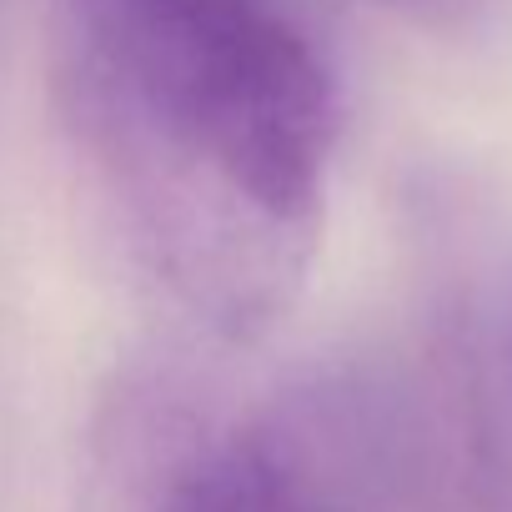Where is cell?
<instances>
[{
    "mask_svg": "<svg viewBox=\"0 0 512 512\" xmlns=\"http://www.w3.org/2000/svg\"><path fill=\"white\" fill-rule=\"evenodd\" d=\"M56 101L136 262L262 342L322 246L337 71L297 0H51Z\"/></svg>",
    "mask_w": 512,
    "mask_h": 512,
    "instance_id": "cell-1",
    "label": "cell"
},
{
    "mask_svg": "<svg viewBox=\"0 0 512 512\" xmlns=\"http://www.w3.org/2000/svg\"><path fill=\"white\" fill-rule=\"evenodd\" d=\"M76 512H347L317 382L216 417L161 367L101 402Z\"/></svg>",
    "mask_w": 512,
    "mask_h": 512,
    "instance_id": "cell-2",
    "label": "cell"
},
{
    "mask_svg": "<svg viewBox=\"0 0 512 512\" xmlns=\"http://www.w3.org/2000/svg\"><path fill=\"white\" fill-rule=\"evenodd\" d=\"M347 512H512V442L452 312L407 347L312 377Z\"/></svg>",
    "mask_w": 512,
    "mask_h": 512,
    "instance_id": "cell-3",
    "label": "cell"
},
{
    "mask_svg": "<svg viewBox=\"0 0 512 512\" xmlns=\"http://www.w3.org/2000/svg\"><path fill=\"white\" fill-rule=\"evenodd\" d=\"M372 6H382L412 26H427V31H457L482 11V0H372Z\"/></svg>",
    "mask_w": 512,
    "mask_h": 512,
    "instance_id": "cell-4",
    "label": "cell"
}]
</instances>
